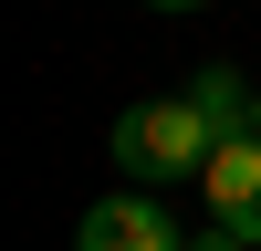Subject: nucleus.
Returning a JSON list of instances; mask_svg holds the SVG:
<instances>
[{"label":"nucleus","instance_id":"1","mask_svg":"<svg viewBox=\"0 0 261 251\" xmlns=\"http://www.w3.org/2000/svg\"><path fill=\"white\" fill-rule=\"evenodd\" d=\"M105 146H115V167H125L136 188H178V178H199V167H209L220 126H209L188 94H157V105H125Z\"/></svg>","mask_w":261,"mask_h":251},{"label":"nucleus","instance_id":"2","mask_svg":"<svg viewBox=\"0 0 261 251\" xmlns=\"http://www.w3.org/2000/svg\"><path fill=\"white\" fill-rule=\"evenodd\" d=\"M199 199H209V220H230V230L261 251V126H241V136H220V146H209Z\"/></svg>","mask_w":261,"mask_h":251},{"label":"nucleus","instance_id":"3","mask_svg":"<svg viewBox=\"0 0 261 251\" xmlns=\"http://www.w3.org/2000/svg\"><path fill=\"white\" fill-rule=\"evenodd\" d=\"M73 251H188V241H178V220H167L146 188H125V199H94V209H84Z\"/></svg>","mask_w":261,"mask_h":251},{"label":"nucleus","instance_id":"4","mask_svg":"<svg viewBox=\"0 0 261 251\" xmlns=\"http://www.w3.org/2000/svg\"><path fill=\"white\" fill-rule=\"evenodd\" d=\"M251 94H261V84H241L230 63H199V73H188V105H199L220 136H241V126H251Z\"/></svg>","mask_w":261,"mask_h":251},{"label":"nucleus","instance_id":"5","mask_svg":"<svg viewBox=\"0 0 261 251\" xmlns=\"http://www.w3.org/2000/svg\"><path fill=\"white\" fill-rule=\"evenodd\" d=\"M188 251H251V241H241V230H230V220H209V230H199V241H188Z\"/></svg>","mask_w":261,"mask_h":251},{"label":"nucleus","instance_id":"6","mask_svg":"<svg viewBox=\"0 0 261 251\" xmlns=\"http://www.w3.org/2000/svg\"><path fill=\"white\" fill-rule=\"evenodd\" d=\"M146 11H209V0H146Z\"/></svg>","mask_w":261,"mask_h":251},{"label":"nucleus","instance_id":"7","mask_svg":"<svg viewBox=\"0 0 261 251\" xmlns=\"http://www.w3.org/2000/svg\"><path fill=\"white\" fill-rule=\"evenodd\" d=\"M251 126H261V94H251Z\"/></svg>","mask_w":261,"mask_h":251}]
</instances>
